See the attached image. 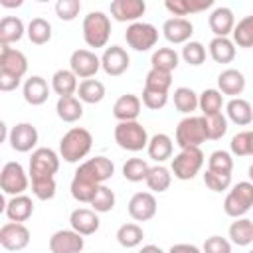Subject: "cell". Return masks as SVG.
Instances as JSON below:
<instances>
[{
  "instance_id": "obj_1",
  "label": "cell",
  "mask_w": 253,
  "mask_h": 253,
  "mask_svg": "<svg viewBox=\"0 0 253 253\" xmlns=\"http://www.w3.org/2000/svg\"><path fill=\"white\" fill-rule=\"evenodd\" d=\"M91 146H93V134L83 126H73L59 140V156L65 162L73 164L85 158L91 152Z\"/></svg>"
},
{
  "instance_id": "obj_2",
  "label": "cell",
  "mask_w": 253,
  "mask_h": 253,
  "mask_svg": "<svg viewBox=\"0 0 253 253\" xmlns=\"http://www.w3.org/2000/svg\"><path fill=\"white\" fill-rule=\"evenodd\" d=\"M208 140V121L206 117H186L176 126V144L184 148H200Z\"/></svg>"
},
{
  "instance_id": "obj_3",
  "label": "cell",
  "mask_w": 253,
  "mask_h": 253,
  "mask_svg": "<svg viewBox=\"0 0 253 253\" xmlns=\"http://www.w3.org/2000/svg\"><path fill=\"white\" fill-rule=\"evenodd\" d=\"M111 38V20L105 12H89L83 18V40L89 47H105Z\"/></svg>"
},
{
  "instance_id": "obj_4",
  "label": "cell",
  "mask_w": 253,
  "mask_h": 253,
  "mask_svg": "<svg viewBox=\"0 0 253 253\" xmlns=\"http://www.w3.org/2000/svg\"><path fill=\"white\" fill-rule=\"evenodd\" d=\"M148 132L138 121L119 123L115 126V142L128 152H138L148 146Z\"/></svg>"
},
{
  "instance_id": "obj_5",
  "label": "cell",
  "mask_w": 253,
  "mask_h": 253,
  "mask_svg": "<svg viewBox=\"0 0 253 253\" xmlns=\"http://www.w3.org/2000/svg\"><path fill=\"white\" fill-rule=\"evenodd\" d=\"M253 206V182H237L223 202V211L229 217H243Z\"/></svg>"
},
{
  "instance_id": "obj_6",
  "label": "cell",
  "mask_w": 253,
  "mask_h": 253,
  "mask_svg": "<svg viewBox=\"0 0 253 253\" xmlns=\"http://www.w3.org/2000/svg\"><path fill=\"white\" fill-rule=\"evenodd\" d=\"M204 166V152L200 148H184L172 158V174L178 180H192Z\"/></svg>"
},
{
  "instance_id": "obj_7",
  "label": "cell",
  "mask_w": 253,
  "mask_h": 253,
  "mask_svg": "<svg viewBox=\"0 0 253 253\" xmlns=\"http://www.w3.org/2000/svg\"><path fill=\"white\" fill-rule=\"evenodd\" d=\"M125 40L134 51H148L158 42V30L148 22H134L126 28Z\"/></svg>"
},
{
  "instance_id": "obj_8",
  "label": "cell",
  "mask_w": 253,
  "mask_h": 253,
  "mask_svg": "<svg viewBox=\"0 0 253 253\" xmlns=\"http://www.w3.org/2000/svg\"><path fill=\"white\" fill-rule=\"evenodd\" d=\"M0 188L8 196H22L28 190V174L20 162H6L2 166Z\"/></svg>"
},
{
  "instance_id": "obj_9",
  "label": "cell",
  "mask_w": 253,
  "mask_h": 253,
  "mask_svg": "<svg viewBox=\"0 0 253 253\" xmlns=\"http://www.w3.org/2000/svg\"><path fill=\"white\" fill-rule=\"evenodd\" d=\"M115 174V164L105 158V156H95V158H89L85 162L79 164V168L75 170V176H81L93 184H105L111 176Z\"/></svg>"
},
{
  "instance_id": "obj_10",
  "label": "cell",
  "mask_w": 253,
  "mask_h": 253,
  "mask_svg": "<svg viewBox=\"0 0 253 253\" xmlns=\"http://www.w3.org/2000/svg\"><path fill=\"white\" fill-rule=\"evenodd\" d=\"M59 170V156L51 148H36L30 158V178H43L53 176Z\"/></svg>"
},
{
  "instance_id": "obj_11",
  "label": "cell",
  "mask_w": 253,
  "mask_h": 253,
  "mask_svg": "<svg viewBox=\"0 0 253 253\" xmlns=\"http://www.w3.org/2000/svg\"><path fill=\"white\" fill-rule=\"evenodd\" d=\"M30 243V229L24 223L8 221L0 227V245L6 251H22Z\"/></svg>"
},
{
  "instance_id": "obj_12",
  "label": "cell",
  "mask_w": 253,
  "mask_h": 253,
  "mask_svg": "<svg viewBox=\"0 0 253 253\" xmlns=\"http://www.w3.org/2000/svg\"><path fill=\"white\" fill-rule=\"evenodd\" d=\"M69 69L77 77L89 79L101 69V57H97V53L91 49H75L69 57Z\"/></svg>"
},
{
  "instance_id": "obj_13",
  "label": "cell",
  "mask_w": 253,
  "mask_h": 253,
  "mask_svg": "<svg viewBox=\"0 0 253 253\" xmlns=\"http://www.w3.org/2000/svg\"><path fill=\"white\" fill-rule=\"evenodd\" d=\"M38 128L32 123H18L8 134V142L16 152H30L38 144Z\"/></svg>"
},
{
  "instance_id": "obj_14",
  "label": "cell",
  "mask_w": 253,
  "mask_h": 253,
  "mask_svg": "<svg viewBox=\"0 0 253 253\" xmlns=\"http://www.w3.org/2000/svg\"><path fill=\"white\" fill-rule=\"evenodd\" d=\"M83 247H85L83 235L73 229H59L49 237L51 253H81Z\"/></svg>"
},
{
  "instance_id": "obj_15",
  "label": "cell",
  "mask_w": 253,
  "mask_h": 253,
  "mask_svg": "<svg viewBox=\"0 0 253 253\" xmlns=\"http://www.w3.org/2000/svg\"><path fill=\"white\" fill-rule=\"evenodd\" d=\"M128 63H130V57H128L126 49L121 45H111L101 55V69L111 77L123 75L128 69Z\"/></svg>"
},
{
  "instance_id": "obj_16",
  "label": "cell",
  "mask_w": 253,
  "mask_h": 253,
  "mask_svg": "<svg viewBox=\"0 0 253 253\" xmlns=\"http://www.w3.org/2000/svg\"><path fill=\"white\" fill-rule=\"evenodd\" d=\"M158 204L150 192H136L128 202V215L134 221H148L156 215Z\"/></svg>"
},
{
  "instance_id": "obj_17",
  "label": "cell",
  "mask_w": 253,
  "mask_h": 253,
  "mask_svg": "<svg viewBox=\"0 0 253 253\" xmlns=\"http://www.w3.org/2000/svg\"><path fill=\"white\" fill-rule=\"evenodd\" d=\"M146 12L144 0H113L111 2V16L117 22H138V18Z\"/></svg>"
},
{
  "instance_id": "obj_18",
  "label": "cell",
  "mask_w": 253,
  "mask_h": 253,
  "mask_svg": "<svg viewBox=\"0 0 253 253\" xmlns=\"http://www.w3.org/2000/svg\"><path fill=\"white\" fill-rule=\"evenodd\" d=\"M0 71H6L16 77H24L28 71V59L20 49H14L10 45H2L0 49Z\"/></svg>"
},
{
  "instance_id": "obj_19",
  "label": "cell",
  "mask_w": 253,
  "mask_h": 253,
  "mask_svg": "<svg viewBox=\"0 0 253 253\" xmlns=\"http://www.w3.org/2000/svg\"><path fill=\"white\" fill-rule=\"evenodd\" d=\"M162 34L170 43H188L194 34V26L188 18H168L162 24Z\"/></svg>"
},
{
  "instance_id": "obj_20",
  "label": "cell",
  "mask_w": 253,
  "mask_h": 253,
  "mask_svg": "<svg viewBox=\"0 0 253 253\" xmlns=\"http://www.w3.org/2000/svg\"><path fill=\"white\" fill-rule=\"evenodd\" d=\"M69 223H71V229L81 233V235H93L99 225H101V219L97 215L95 210H89V208H77L71 211L69 215Z\"/></svg>"
},
{
  "instance_id": "obj_21",
  "label": "cell",
  "mask_w": 253,
  "mask_h": 253,
  "mask_svg": "<svg viewBox=\"0 0 253 253\" xmlns=\"http://www.w3.org/2000/svg\"><path fill=\"white\" fill-rule=\"evenodd\" d=\"M208 24H210V30L213 32L215 38H227L229 34H233V28H235V16H233L231 8L217 6V8L210 14Z\"/></svg>"
},
{
  "instance_id": "obj_22",
  "label": "cell",
  "mask_w": 253,
  "mask_h": 253,
  "mask_svg": "<svg viewBox=\"0 0 253 253\" xmlns=\"http://www.w3.org/2000/svg\"><path fill=\"white\" fill-rule=\"evenodd\" d=\"M22 93H24V101L28 105L38 107V105H43L47 101V97H49V85H47V81L43 77L32 75V77H28L24 81Z\"/></svg>"
},
{
  "instance_id": "obj_23",
  "label": "cell",
  "mask_w": 253,
  "mask_h": 253,
  "mask_svg": "<svg viewBox=\"0 0 253 253\" xmlns=\"http://www.w3.org/2000/svg\"><path fill=\"white\" fill-rule=\"evenodd\" d=\"M140 99L132 93H126V95H121L115 105H113V117L119 121V123H126V121H136L138 115H140Z\"/></svg>"
},
{
  "instance_id": "obj_24",
  "label": "cell",
  "mask_w": 253,
  "mask_h": 253,
  "mask_svg": "<svg viewBox=\"0 0 253 253\" xmlns=\"http://www.w3.org/2000/svg\"><path fill=\"white\" fill-rule=\"evenodd\" d=\"M217 87H219L221 95H229L231 99H235L245 89V77H243V73L239 69H233V67L223 69L217 75Z\"/></svg>"
},
{
  "instance_id": "obj_25",
  "label": "cell",
  "mask_w": 253,
  "mask_h": 253,
  "mask_svg": "<svg viewBox=\"0 0 253 253\" xmlns=\"http://www.w3.org/2000/svg\"><path fill=\"white\" fill-rule=\"evenodd\" d=\"M4 213L10 221L24 223L34 213V202H32V198H28L24 194L22 196H12L4 206Z\"/></svg>"
},
{
  "instance_id": "obj_26",
  "label": "cell",
  "mask_w": 253,
  "mask_h": 253,
  "mask_svg": "<svg viewBox=\"0 0 253 253\" xmlns=\"http://www.w3.org/2000/svg\"><path fill=\"white\" fill-rule=\"evenodd\" d=\"M51 89L59 97H73L79 89L77 75L71 69H57L51 77Z\"/></svg>"
},
{
  "instance_id": "obj_27",
  "label": "cell",
  "mask_w": 253,
  "mask_h": 253,
  "mask_svg": "<svg viewBox=\"0 0 253 253\" xmlns=\"http://www.w3.org/2000/svg\"><path fill=\"white\" fill-rule=\"evenodd\" d=\"M166 10L174 14V18H184L194 12H202L213 6V0H166Z\"/></svg>"
},
{
  "instance_id": "obj_28",
  "label": "cell",
  "mask_w": 253,
  "mask_h": 253,
  "mask_svg": "<svg viewBox=\"0 0 253 253\" xmlns=\"http://www.w3.org/2000/svg\"><path fill=\"white\" fill-rule=\"evenodd\" d=\"M24 32L28 30L24 28V22L18 16H4L0 20V43L2 45L20 42L24 38Z\"/></svg>"
},
{
  "instance_id": "obj_29",
  "label": "cell",
  "mask_w": 253,
  "mask_h": 253,
  "mask_svg": "<svg viewBox=\"0 0 253 253\" xmlns=\"http://www.w3.org/2000/svg\"><path fill=\"white\" fill-rule=\"evenodd\" d=\"M225 113H227V119L239 126H247L253 121V107L249 105V101L241 97L229 99V103L225 105Z\"/></svg>"
},
{
  "instance_id": "obj_30",
  "label": "cell",
  "mask_w": 253,
  "mask_h": 253,
  "mask_svg": "<svg viewBox=\"0 0 253 253\" xmlns=\"http://www.w3.org/2000/svg\"><path fill=\"white\" fill-rule=\"evenodd\" d=\"M146 150H148V156L160 164V162H164V160H168V158L172 156L174 144H172V138H170L168 134L158 132V134H154V136L148 140Z\"/></svg>"
},
{
  "instance_id": "obj_31",
  "label": "cell",
  "mask_w": 253,
  "mask_h": 253,
  "mask_svg": "<svg viewBox=\"0 0 253 253\" xmlns=\"http://www.w3.org/2000/svg\"><path fill=\"white\" fill-rule=\"evenodd\" d=\"M55 113L63 123H75L83 117V103L77 97H59Z\"/></svg>"
},
{
  "instance_id": "obj_32",
  "label": "cell",
  "mask_w": 253,
  "mask_h": 253,
  "mask_svg": "<svg viewBox=\"0 0 253 253\" xmlns=\"http://www.w3.org/2000/svg\"><path fill=\"white\" fill-rule=\"evenodd\" d=\"M208 49L215 63H231L235 57V43L229 38H213Z\"/></svg>"
},
{
  "instance_id": "obj_33",
  "label": "cell",
  "mask_w": 253,
  "mask_h": 253,
  "mask_svg": "<svg viewBox=\"0 0 253 253\" xmlns=\"http://www.w3.org/2000/svg\"><path fill=\"white\" fill-rule=\"evenodd\" d=\"M229 237H231V243L239 247H247L253 241V221L247 217H237L229 225Z\"/></svg>"
},
{
  "instance_id": "obj_34",
  "label": "cell",
  "mask_w": 253,
  "mask_h": 253,
  "mask_svg": "<svg viewBox=\"0 0 253 253\" xmlns=\"http://www.w3.org/2000/svg\"><path fill=\"white\" fill-rule=\"evenodd\" d=\"M77 95L81 103H89V105L101 103L105 99V85L99 79H85L79 83Z\"/></svg>"
},
{
  "instance_id": "obj_35",
  "label": "cell",
  "mask_w": 253,
  "mask_h": 253,
  "mask_svg": "<svg viewBox=\"0 0 253 253\" xmlns=\"http://www.w3.org/2000/svg\"><path fill=\"white\" fill-rule=\"evenodd\" d=\"M174 107L190 117L200 107V95L190 87H178L174 91Z\"/></svg>"
},
{
  "instance_id": "obj_36",
  "label": "cell",
  "mask_w": 253,
  "mask_h": 253,
  "mask_svg": "<svg viewBox=\"0 0 253 253\" xmlns=\"http://www.w3.org/2000/svg\"><path fill=\"white\" fill-rule=\"evenodd\" d=\"M223 107V95L219 93V89H206L200 93V111L202 117H211L221 113Z\"/></svg>"
},
{
  "instance_id": "obj_37",
  "label": "cell",
  "mask_w": 253,
  "mask_h": 253,
  "mask_svg": "<svg viewBox=\"0 0 253 253\" xmlns=\"http://www.w3.org/2000/svg\"><path fill=\"white\" fill-rule=\"evenodd\" d=\"M146 186H148V190H152V192H166L168 188H170V184H172V174H170V170L168 168H164L162 164H158V166H152L150 168V172H148V176H146Z\"/></svg>"
},
{
  "instance_id": "obj_38",
  "label": "cell",
  "mask_w": 253,
  "mask_h": 253,
  "mask_svg": "<svg viewBox=\"0 0 253 253\" xmlns=\"http://www.w3.org/2000/svg\"><path fill=\"white\" fill-rule=\"evenodd\" d=\"M69 190H71V196H73L77 202H81V204H91L93 198H95V194H97V190H99V184H93V182H89V180H85V178H81V176H73Z\"/></svg>"
},
{
  "instance_id": "obj_39",
  "label": "cell",
  "mask_w": 253,
  "mask_h": 253,
  "mask_svg": "<svg viewBox=\"0 0 253 253\" xmlns=\"http://www.w3.org/2000/svg\"><path fill=\"white\" fill-rule=\"evenodd\" d=\"M28 40L36 45H43L51 40V24L45 18H34L28 24Z\"/></svg>"
},
{
  "instance_id": "obj_40",
  "label": "cell",
  "mask_w": 253,
  "mask_h": 253,
  "mask_svg": "<svg viewBox=\"0 0 253 253\" xmlns=\"http://www.w3.org/2000/svg\"><path fill=\"white\" fill-rule=\"evenodd\" d=\"M142 237H144V231L136 223H123L117 229V241H119V245H123L126 249H132V247L140 245Z\"/></svg>"
},
{
  "instance_id": "obj_41",
  "label": "cell",
  "mask_w": 253,
  "mask_h": 253,
  "mask_svg": "<svg viewBox=\"0 0 253 253\" xmlns=\"http://www.w3.org/2000/svg\"><path fill=\"white\" fill-rule=\"evenodd\" d=\"M150 63H152V69H160V71L172 73L178 67V53L172 47H158L152 53Z\"/></svg>"
},
{
  "instance_id": "obj_42",
  "label": "cell",
  "mask_w": 253,
  "mask_h": 253,
  "mask_svg": "<svg viewBox=\"0 0 253 253\" xmlns=\"http://www.w3.org/2000/svg\"><path fill=\"white\" fill-rule=\"evenodd\" d=\"M233 43L239 47H253V16L241 18L233 28Z\"/></svg>"
},
{
  "instance_id": "obj_43",
  "label": "cell",
  "mask_w": 253,
  "mask_h": 253,
  "mask_svg": "<svg viewBox=\"0 0 253 253\" xmlns=\"http://www.w3.org/2000/svg\"><path fill=\"white\" fill-rule=\"evenodd\" d=\"M148 172H150V166L142 158H128L123 166V176L128 182H142L146 180Z\"/></svg>"
},
{
  "instance_id": "obj_44",
  "label": "cell",
  "mask_w": 253,
  "mask_h": 253,
  "mask_svg": "<svg viewBox=\"0 0 253 253\" xmlns=\"http://www.w3.org/2000/svg\"><path fill=\"white\" fill-rule=\"evenodd\" d=\"M170 85H172V73L160 71V69H150V71L146 73V79H144V87H146V89L160 91V93H168Z\"/></svg>"
},
{
  "instance_id": "obj_45",
  "label": "cell",
  "mask_w": 253,
  "mask_h": 253,
  "mask_svg": "<svg viewBox=\"0 0 253 253\" xmlns=\"http://www.w3.org/2000/svg\"><path fill=\"white\" fill-rule=\"evenodd\" d=\"M115 202H117L115 192L109 186L101 184L99 190H97V194H95V198H93V202H91V208L97 213H107V211H111L115 208Z\"/></svg>"
},
{
  "instance_id": "obj_46",
  "label": "cell",
  "mask_w": 253,
  "mask_h": 253,
  "mask_svg": "<svg viewBox=\"0 0 253 253\" xmlns=\"http://www.w3.org/2000/svg\"><path fill=\"white\" fill-rule=\"evenodd\" d=\"M208 170L217 174H231L233 170V158L225 150H213L208 158Z\"/></svg>"
},
{
  "instance_id": "obj_47",
  "label": "cell",
  "mask_w": 253,
  "mask_h": 253,
  "mask_svg": "<svg viewBox=\"0 0 253 253\" xmlns=\"http://www.w3.org/2000/svg\"><path fill=\"white\" fill-rule=\"evenodd\" d=\"M55 178L53 176H43V178H32V192L38 200L47 202L55 196Z\"/></svg>"
},
{
  "instance_id": "obj_48",
  "label": "cell",
  "mask_w": 253,
  "mask_h": 253,
  "mask_svg": "<svg viewBox=\"0 0 253 253\" xmlns=\"http://www.w3.org/2000/svg\"><path fill=\"white\" fill-rule=\"evenodd\" d=\"M182 59L188 63V65H202L206 61V47L200 43V42H188L184 43L182 47Z\"/></svg>"
},
{
  "instance_id": "obj_49",
  "label": "cell",
  "mask_w": 253,
  "mask_h": 253,
  "mask_svg": "<svg viewBox=\"0 0 253 253\" xmlns=\"http://www.w3.org/2000/svg\"><path fill=\"white\" fill-rule=\"evenodd\" d=\"M208 121V140H219L227 132V117L217 113L211 117H206Z\"/></svg>"
},
{
  "instance_id": "obj_50",
  "label": "cell",
  "mask_w": 253,
  "mask_h": 253,
  "mask_svg": "<svg viewBox=\"0 0 253 253\" xmlns=\"http://www.w3.org/2000/svg\"><path fill=\"white\" fill-rule=\"evenodd\" d=\"M79 10H81V2L79 0H57L55 2V14L63 22L75 20L79 16Z\"/></svg>"
},
{
  "instance_id": "obj_51",
  "label": "cell",
  "mask_w": 253,
  "mask_h": 253,
  "mask_svg": "<svg viewBox=\"0 0 253 253\" xmlns=\"http://www.w3.org/2000/svg\"><path fill=\"white\" fill-rule=\"evenodd\" d=\"M204 184L213 190V192H223L231 186V174H217V172H211V170H206L204 174Z\"/></svg>"
},
{
  "instance_id": "obj_52",
  "label": "cell",
  "mask_w": 253,
  "mask_h": 253,
  "mask_svg": "<svg viewBox=\"0 0 253 253\" xmlns=\"http://www.w3.org/2000/svg\"><path fill=\"white\" fill-rule=\"evenodd\" d=\"M229 146H231V152H233L235 156H249V152H251V130H241V132H237V134L231 138Z\"/></svg>"
},
{
  "instance_id": "obj_53",
  "label": "cell",
  "mask_w": 253,
  "mask_h": 253,
  "mask_svg": "<svg viewBox=\"0 0 253 253\" xmlns=\"http://www.w3.org/2000/svg\"><path fill=\"white\" fill-rule=\"evenodd\" d=\"M166 103H168V93H160V91H152V89L144 87V91H142V105L144 107H148L152 111H158Z\"/></svg>"
},
{
  "instance_id": "obj_54",
  "label": "cell",
  "mask_w": 253,
  "mask_h": 253,
  "mask_svg": "<svg viewBox=\"0 0 253 253\" xmlns=\"http://www.w3.org/2000/svg\"><path fill=\"white\" fill-rule=\"evenodd\" d=\"M202 253H231V243L221 235H211L204 241Z\"/></svg>"
},
{
  "instance_id": "obj_55",
  "label": "cell",
  "mask_w": 253,
  "mask_h": 253,
  "mask_svg": "<svg viewBox=\"0 0 253 253\" xmlns=\"http://www.w3.org/2000/svg\"><path fill=\"white\" fill-rule=\"evenodd\" d=\"M22 79L16 75H10L6 71H0V91H14L16 87H20Z\"/></svg>"
},
{
  "instance_id": "obj_56",
  "label": "cell",
  "mask_w": 253,
  "mask_h": 253,
  "mask_svg": "<svg viewBox=\"0 0 253 253\" xmlns=\"http://www.w3.org/2000/svg\"><path fill=\"white\" fill-rule=\"evenodd\" d=\"M168 253H202V251L192 243H176L168 249Z\"/></svg>"
},
{
  "instance_id": "obj_57",
  "label": "cell",
  "mask_w": 253,
  "mask_h": 253,
  "mask_svg": "<svg viewBox=\"0 0 253 253\" xmlns=\"http://www.w3.org/2000/svg\"><path fill=\"white\" fill-rule=\"evenodd\" d=\"M0 6H4V8H18V6H22V0H0Z\"/></svg>"
},
{
  "instance_id": "obj_58",
  "label": "cell",
  "mask_w": 253,
  "mask_h": 253,
  "mask_svg": "<svg viewBox=\"0 0 253 253\" xmlns=\"http://www.w3.org/2000/svg\"><path fill=\"white\" fill-rule=\"evenodd\" d=\"M138 253H164V251H162L158 245H144Z\"/></svg>"
},
{
  "instance_id": "obj_59",
  "label": "cell",
  "mask_w": 253,
  "mask_h": 253,
  "mask_svg": "<svg viewBox=\"0 0 253 253\" xmlns=\"http://www.w3.org/2000/svg\"><path fill=\"white\" fill-rule=\"evenodd\" d=\"M247 172H249V182H253V164L249 166V170H247Z\"/></svg>"
},
{
  "instance_id": "obj_60",
  "label": "cell",
  "mask_w": 253,
  "mask_h": 253,
  "mask_svg": "<svg viewBox=\"0 0 253 253\" xmlns=\"http://www.w3.org/2000/svg\"><path fill=\"white\" fill-rule=\"evenodd\" d=\"M249 156H253V130H251V152H249Z\"/></svg>"
},
{
  "instance_id": "obj_61",
  "label": "cell",
  "mask_w": 253,
  "mask_h": 253,
  "mask_svg": "<svg viewBox=\"0 0 253 253\" xmlns=\"http://www.w3.org/2000/svg\"><path fill=\"white\" fill-rule=\"evenodd\" d=\"M249 253H253V249H251V251H249Z\"/></svg>"
}]
</instances>
